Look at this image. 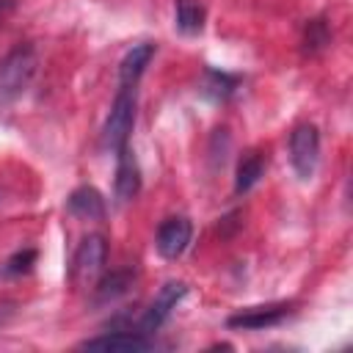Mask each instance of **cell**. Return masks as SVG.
<instances>
[{
    "mask_svg": "<svg viewBox=\"0 0 353 353\" xmlns=\"http://www.w3.org/2000/svg\"><path fill=\"white\" fill-rule=\"evenodd\" d=\"M132 124H135V88H119L113 108L102 127V146L110 152L130 146Z\"/></svg>",
    "mask_w": 353,
    "mask_h": 353,
    "instance_id": "cell-1",
    "label": "cell"
},
{
    "mask_svg": "<svg viewBox=\"0 0 353 353\" xmlns=\"http://www.w3.org/2000/svg\"><path fill=\"white\" fill-rule=\"evenodd\" d=\"M36 72V52L30 47H17L0 61V102L17 99Z\"/></svg>",
    "mask_w": 353,
    "mask_h": 353,
    "instance_id": "cell-2",
    "label": "cell"
},
{
    "mask_svg": "<svg viewBox=\"0 0 353 353\" xmlns=\"http://www.w3.org/2000/svg\"><path fill=\"white\" fill-rule=\"evenodd\" d=\"M290 160L301 179H312L320 163V132L314 124H301L290 135Z\"/></svg>",
    "mask_w": 353,
    "mask_h": 353,
    "instance_id": "cell-3",
    "label": "cell"
},
{
    "mask_svg": "<svg viewBox=\"0 0 353 353\" xmlns=\"http://www.w3.org/2000/svg\"><path fill=\"white\" fill-rule=\"evenodd\" d=\"M105 254H108V245H105V237L99 234H88L77 251H74V259H72V281L77 287H88L99 279L102 273V265H105Z\"/></svg>",
    "mask_w": 353,
    "mask_h": 353,
    "instance_id": "cell-4",
    "label": "cell"
},
{
    "mask_svg": "<svg viewBox=\"0 0 353 353\" xmlns=\"http://www.w3.org/2000/svg\"><path fill=\"white\" fill-rule=\"evenodd\" d=\"M185 292H188V284H182V281H168V284H163L160 292L154 295V301L149 303V309H146L143 317H141V331H143V334L157 331V328L171 317V312L176 309V303L185 298Z\"/></svg>",
    "mask_w": 353,
    "mask_h": 353,
    "instance_id": "cell-5",
    "label": "cell"
},
{
    "mask_svg": "<svg viewBox=\"0 0 353 353\" xmlns=\"http://www.w3.org/2000/svg\"><path fill=\"white\" fill-rule=\"evenodd\" d=\"M292 303L281 301V303H262V306H248V309H240L234 312L226 325L229 328H245V331H259V328H270V325H279L287 314H290Z\"/></svg>",
    "mask_w": 353,
    "mask_h": 353,
    "instance_id": "cell-6",
    "label": "cell"
},
{
    "mask_svg": "<svg viewBox=\"0 0 353 353\" xmlns=\"http://www.w3.org/2000/svg\"><path fill=\"white\" fill-rule=\"evenodd\" d=\"M190 237H193V226L185 215H176V218H168L160 223L157 229V237H154V245L160 251V256L165 259H176L185 254V248L190 245Z\"/></svg>",
    "mask_w": 353,
    "mask_h": 353,
    "instance_id": "cell-7",
    "label": "cell"
},
{
    "mask_svg": "<svg viewBox=\"0 0 353 353\" xmlns=\"http://www.w3.org/2000/svg\"><path fill=\"white\" fill-rule=\"evenodd\" d=\"M83 350H110V353H138V350H149L152 342L141 334L132 331H116V334H102L94 339L80 342Z\"/></svg>",
    "mask_w": 353,
    "mask_h": 353,
    "instance_id": "cell-8",
    "label": "cell"
},
{
    "mask_svg": "<svg viewBox=\"0 0 353 353\" xmlns=\"http://www.w3.org/2000/svg\"><path fill=\"white\" fill-rule=\"evenodd\" d=\"M119 165H116V199L119 201H132L141 190V168L135 163V154L130 152V146L116 152Z\"/></svg>",
    "mask_w": 353,
    "mask_h": 353,
    "instance_id": "cell-9",
    "label": "cell"
},
{
    "mask_svg": "<svg viewBox=\"0 0 353 353\" xmlns=\"http://www.w3.org/2000/svg\"><path fill=\"white\" fill-rule=\"evenodd\" d=\"M154 58V44L143 41V44H135L124 52L121 63H119V85L121 88H135V83L141 80L143 69L149 66V61Z\"/></svg>",
    "mask_w": 353,
    "mask_h": 353,
    "instance_id": "cell-10",
    "label": "cell"
},
{
    "mask_svg": "<svg viewBox=\"0 0 353 353\" xmlns=\"http://www.w3.org/2000/svg\"><path fill=\"white\" fill-rule=\"evenodd\" d=\"M66 207H69L72 215L85 218V221H99V218H105V199H102V193H99L97 188H91V185L74 188V190L69 193V199H66Z\"/></svg>",
    "mask_w": 353,
    "mask_h": 353,
    "instance_id": "cell-11",
    "label": "cell"
},
{
    "mask_svg": "<svg viewBox=\"0 0 353 353\" xmlns=\"http://www.w3.org/2000/svg\"><path fill=\"white\" fill-rule=\"evenodd\" d=\"M262 174H265V154H259V152L243 154V160L237 163V171H234V193H248L259 182Z\"/></svg>",
    "mask_w": 353,
    "mask_h": 353,
    "instance_id": "cell-12",
    "label": "cell"
},
{
    "mask_svg": "<svg viewBox=\"0 0 353 353\" xmlns=\"http://www.w3.org/2000/svg\"><path fill=\"white\" fill-rule=\"evenodd\" d=\"M204 6L199 0H176V28L182 33H199L204 28Z\"/></svg>",
    "mask_w": 353,
    "mask_h": 353,
    "instance_id": "cell-13",
    "label": "cell"
},
{
    "mask_svg": "<svg viewBox=\"0 0 353 353\" xmlns=\"http://www.w3.org/2000/svg\"><path fill=\"white\" fill-rule=\"evenodd\" d=\"M234 85H237V77L223 74V72H215V69H207V85H204V91H207L210 97L226 99V97L234 91Z\"/></svg>",
    "mask_w": 353,
    "mask_h": 353,
    "instance_id": "cell-14",
    "label": "cell"
},
{
    "mask_svg": "<svg viewBox=\"0 0 353 353\" xmlns=\"http://www.w3.org/2000/svg\"><path fill=\"white\" fill-rule=\"evenodd\" d=\"M33 262H36V248L17 251L14 256L6 259V265H3V276H22V273H28V270L33 268Z\"/></svg>",
    "mask_w": 353,
    "mask_h": 353,
    "instance_id": "cell-15",
    "label": "cell"
},
{
    "mask_svg": "<svg viewBox=\"0 0 353 353\" xmlns=\"http://www.w3.org/2000/svg\"><path fill=\"white\" fill-rule=\"evenodd\" d=\"M306 44H312V47H325L328 44V30H325V25L320 19L309 22V28H306Z\"/></svg>",
    "mask_w": 353,
    "mask_h": 353,
    "instance_id": "cell-16",
    "label": "cell"
}]
</instances>
